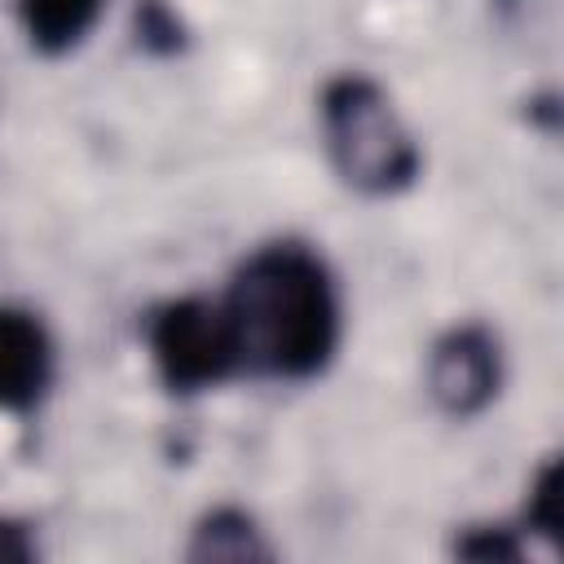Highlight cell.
Listing matches in <instances>:
<instances>
[{
	"label": "cell",
	"instance_id": "obj_6",
	"mask_svg": "<svg viewBox=\"0 0 564 564\" xmlns=\"http://www.w3.org/2000/svg\"><path fill=\"white\" fill-rule=\"evenodd\" d=\"M18 22L31 40V48L57 57L84 44V35L97 26L106 0H13Z\"/></svg>",
	"mask_w": 564,
	"mask_h": 564
},
{
	"label": "cell",
	"instance_id": "obj_7",
	"mask_svg": "<svg viewBox=\"0 0 564 564\" xmlns=\"http://www.w3.org/2000/svg\"><path fill=\"white\" fill-rule=\"evenodd\" d=\"M194 555H212V560H247V555H264V546L256 542V524L242 511H216L194 542Z\"/></svg>",
	"mask_w": 564,
	"mask_h": 564
},
{
	"label": "cell",
	"instance_id": "obj_3",
	"mask_svg": "<svg viewBox=\"0 0 564 564\" xmlns=\"http://www.w3.org/2000/svg\"><path fill=\"white\" fill-rule=\"evenodd\" d=\"M145 344L167 392H203L242 370L229 313L212 295H181L145 317Z\"/></svg>",
	"mask_w": 564,
	"mask_h": 564
},
{
	"label": "cell",
	"instance_id": "obj_2",
	"mask_svg": "<svg viewBox=\"0 0 564 564\" xmlns=\"http://www.w3.org/2000/svg\"><path fill=\"white\" fill-rule=\"evenodd\" d=\"M322 132L335 172L361 194H401L419 176V145L383 88L366 75H339L322 88Z\"/></svg>",
	"mask_w": 564,
	"mask_h": 564
},
{
	"label": "cell",
	"instance_id": "obj_5",
	"mask_svg": "<svg viewBox=\"0 0 564 564\" xmlns=\"http://www.w3.org/2000/svg\"><path fill=\"white\" fill-rule=\"evenodd\" d=\"M53 366L48 326L22 304H0V410L31 414L53 388Z\"/></svg>",
	"mask_w": 564,
	"mask_h": 564
},
{
	"label": "cell",
	"instance_id": "obj_1",
	"mask_svg": "<svg viewBox=\"0 0 564 564\" xmlns=\"http://www.w3.org/2000/svg\"><path fill=\"white\" fill-rule=\"evenodd\" d=\"M220 304L229 313L242 370L269 379L300 383L322 375L344 335L339 286L326 260L304 242L256 247L229 278Z\"/></svg>",
	"mask_w": 564,
	"mask_h": 564
},
{
	"label": "cell",
	"instance_id": "obj_8",
	"mask_svg": "<svg viewBox=\"0 0 564 564\" xmlns=\"http://www.w3.org/2000/svg\"><path fill=\"white\" fill-rule=\"evenodd\" d=\"M31 555H35V546H31L26 529L0 516V560H31Z\"/></svg>",
	"mask_w": 564,
	"mask_h": 564
},
{
	"label": "cell",
	"instance_id": "obj_4",
	"mask_svg": "<svg viewBox=\"0 0 564 564\" xmlns=\"http://www.w3.org/2000/svg\"><path fill=\"white\" fill-rule=\"evenodd\" d=\"M498 383H502V357H498V339L485 326L467 322V326L445 330L432 344L427 392L436 397L445 414L454 419L480 414L498 397Z\"/></svg>",
	"mask_w": 564,
	"mask_h": 564
}]
</instances>
